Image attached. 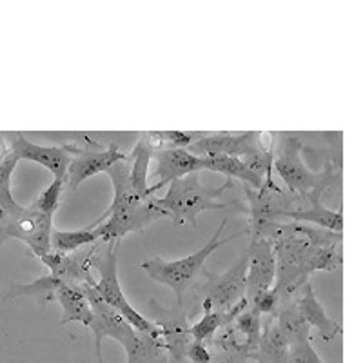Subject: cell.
<instances>
[{
	"mask_svg": "<svg viewBox=\"0 0 363 363\" xmlns=\"http://www.w3.org/2000/svg\"><path fill=\"white\" fill-rule=\"evenodd\" d=\"M272 242L277 256L274 287L280 301L291 300L316 271L342 267V233L296 222H271L249 233Z\"/></svg>",
	"mask_w": 363,
	"mask_h": 363,
	"instance_id": "cell-1",
	"label": "cell"
},
{
	"mask_svg": "<svg viewBox=\"0 0 363 363\" xmlns=\"http://www.w3.org/2000/svg\"><path fill=\"white\" fill-rule=\"evenodd\" d=\"M64 186L66 182L55 178L29 206L18 203L11 211L0 209V245L15 238L28 245L35 258L51 252L53 216L60 206Z\"/></svg>",
	"mask_w": 363,
	"mask_h": 363,
	"instance_id": "cell-2",
	"label": "cell"
},
{
	"mask_svg": "<svg viewBox=\"0 0 363 363\" xmlns=\"http://www.w3.org/2000/svg\"><path fill=\"white\" fill-rule=\"evenodd\" d=\"M231 187V178H225L220 187H207L202 184L200 173H193L180 180L171 182L165 196L162 199L151 196V202L164 213L165 218L173 220L174 225L196 227V218L200 213H206V211L236 209L238 213L247 215V206L242 202L223 200V193Z\"/></svg>",
	"mask_w": 363,
	"mask_h": 363,
	"instance_id": "cell-3",
	"label": "cell"
},
{
	"mask_svg": "<svg viewBox=\"0 0 363 363\" xmlns=\"http://www.w3.org/2000/svg\"><path fill=\"white\" fill-rule=\"evenodd\" d=\"M229 222V218H223L222 223L218 225V229L215 231V235L211 236V240H207V244L202 249H199L193 255L186 256V258H178V260H164L160 256H153L145 260L140 265L147 277L151 280L158 281V284L169 287L174 294H177V303L178 306H184V298L187 293L196 287L202 280V277H206V262L213 252L216 251L222 245L229 244L233 240H238L242 236H249V231H240L235 233L233 236H227L222 238V233L225 231V225Z\"/></svg>",
	"mask_w": 363,
	"mask_h": 363,
	"instance_id": "cell-4",
	"label": "cell"
},
{
	"mask_svg": "<svg viewBox=\"0 0 363 363\" xmlns=\"http://www.w3.org/2000/svg\"><path fill=\"white\" fill-rule=\"evenodd\" d=\"M303 140L300 136L284 135L280 140L278 151H274L272 171L285 184L287 191L294 194H327L335 193L342 186V171L336 169L333 162H327L322 171H311L301 160Z\"/></svg>",
	"mask_w": 363,
	"mask_h": 363,
	"instance_id": "cell-5",
	"label": "cell"
},
{
	"mask_svg": "<svg viewBox=\"0 0 363 363\" xmlns=\"http://www.w3.org/2000/svg\"><path fill=\"white\" fill-rule=\"evenodd\" d=\"M247 265L249 255L244 251L238 260L223 272L222 277H213L207 272V280L200 281L193 293V307L187 313V318L196 316L199 313H225L245 298L247 287Z\"/></svg>",
	"mask_w": 363,
	"mask_h": 363,
	"instance_id": "cell-6",
	"label": "cell"
},
{
	"mask_svg": "<svg viewBox=\"0 0 363 363\" xmlns=\"http://www.w3.org/2000/svg\"><path fill=\"white\" fill-rule=\"evenodd\" d=\"M118 247L120 242H108V247L100 249L95 252L91 260V269L99 272V280L93 285V291L102 298L108 306H111L125 322L138 333H147L153 335L157 333V327L153 322H149L144 314H140L131 306L125 298L122 285L116 274V260H118Z\"/></svg>",
	"mask_w": 363,
	"mask_h": 363,
	"instance_id": "cell-7",
	"label": "cell"
},
{
	"mask_svg": "<svg viewBox=\"0 0 363 363\" xmlns=\"http://www.w3.org/2000/svg\"><path fill=\"white\" fill-rule=\"evenodd\" d=\"M62 145L71 155L66 173V186L71 191L79 189L87 178L95 177L99 173H106L109 167H113L118 162L128 160V155L120 153V149L116 145H109L108 149H102L99 142L91 140L87 136L73 138V140L66 142Z\"/></svg>",
	"mask_w": 363,
	"mask_h": 363,
	"instance_id": "cell-8",
	"label": "cell"
},
{
	"mask_svg": "<svg viewBox=\"0 0 363 363\" xmlns=\"http://www.w3.org/2000/svg\"><path fill=\"white\" fill-rule=\"evenodd\" d=\"M149 313V322H153L158 329L162 342H164L165 352H167V363H184L187 359V349H189L193 336H191L189 318L184 306L165 307L160 306L155 298L147 301L145 306Z\"/></svg>",
	"mask_w": 363,
	"mask_h": 363,
	"instance_id": "cell-9",
	"label": "cell"
},
{
	"mask_svg": "<svg viewBox=\"0 0 363 363\" xmlns=\"http://www.w3.org/2000/svg\"><path fill=\"white\" fill-rule=\"evenodd\" d=\"M260 147V131H245V133H231V131H216L203 133L202 138L191 144L187 147L194 157H235L240 160H245L251 155H255Z\"/></svg>",
	"mask_w": 363,
	"mask_h": 363,
	"instance_id": "cell-10",
	"label": "cell"
},
{
	"mask_svg": "<svg viewBox=\"0 0 363 363\" xmlns=\"http://www.w3.org/2000/svg\"><path fill=\"white\" fill-rule=\"evenodd\" d=\"M100 244L87 245V247L79 249V251L69 252V255H58V252H48L40 256L38 260L50 269V274L57 277L58 280L66 285H74V287H93L95 278H93V269H91V260L95 252L99 251Z\"/></svg>",
	"mask_w": 363,
	"mask_h": 363,
	"instance_id": "cell-11",
	"label": "cell"
},
{
	"mask_svg": "<svg viewBox=\"0 0 363 363\" xmlns=\"http://www.w3.org/2000/svg\"><path fill=\"white\" fill-rule=\"evenodd\" d=\"M245 251L249 255L245 298H247V301H252L274 287L277 256H274L272 242L265 238H258V236H251L249 247Z\"/></svg>",
	"mask_w": 363,
	"mask_h": 363,
	"instance_id": "cell-12",
	"label": "cell"
},
{
	"mask_svg": "<svg viewBox=\"0 0 363 363\" xmlns=\"http://www.w3.org/2000/svg\"><path fill=\"white\" fill-rule=\"evenodd\" d=\"M153 160L157 162V167H155V173L151 177L153 184L149 186L151 194H155L171 182L187 177V174L206 171V158L194 157L187 149H155Z\"/></svg>",
	"mask_w": 363,
	"mask_h": 363,
	"instance_id": "cell-13",
	"label": "cell"
},
{
	"mask_svg": "<svg viewBox=\"0 0 363 363\" xmlns=\"http://www.w3.org/2000/svg\"><path fill=\"white\" fill-rule=\"evenodd\" d=\"M11 151L18 160L35 162L38 165H44L45 169H50L55 178L66 182L67 165H69L71 155L64 145H38L29 142L22 133H2Z\"/></svg>",
	"mask_w": 363,
	"mask_h": 363,
	"instance_id": "cell-14",
	"label": "cell"
},
{
	"mask_svg": "<svg viewBox=\"0 0 363 363\" xmlns=\"http://www.w3.org/2000/svg\"><path fill=\"white\" fill-rule=\"evenodd\" d=\"M296 306L307 325L314 327L323 342H333L336 336L342 335V327L325 313L323 306L314 294L311 281H307L296 294Z\"/></svg>",
	"mask_w": 363,
	"mask_h": 363,
	"instance_id": "cell-15",
	"label": "cell"
},
{
	"mask_svg": "<svg viewBox=\"0 0 363 363\" xmlns=\"http://www.w3.org/2000/svg\"><path fill=\"white\" fill-rule=\"evenodd\" d=\"M118 343L124 347L128 363H167V352L158 330L147 335L129 327Z\"/></svg>",
	"mask_w": 363,
	"mask_h": 363,
	"instance_id": "cell-16",
	"label": "cell"
},
{
	"mask_svg": "<svg viewBox=\"0 0 363 363\" xmlns=\"http://www.w3.org/2000/svg\"><path fill=\"white\" fill-rule=\"evenodd\" d=\"M285 222L313 223L314 227H322V229H327V231L333 233L343 231L342 211H333L323 206L322 194H311L307 206L289 213V215L285 216Z\"/></svg>",
	"mask_w": 363,
	"mask_h": 363,
	"instance_id": "cell-17",
	"label": "cell"
},
{
	"mask_svg": "<svg viewBox=\"0 0 363 363\" xmlns=\"http://www.w3.org/2000/svg\"><path fill=\"white\" fill-rule=\"evenodd\" d=\"M287 352L289 342L278 327L277 318L269 314L267 320L262 322L260 340L251 359H256V363H287Z\"/></svg>",
	"mask_w": 363,
	"mask_h": 363,
	"instance_id": "cell-18",
	"label": "cell"
},
{
	"mask_svg": "<svg viewBox=\"0 0 363 363\" xmlns=\"http://www.w3.org/2000/svg\"><path fill=\"white\" fill-rule=\"evenodd\" d=\"M55 300L58 301V306L62 309L60 325L82 323L86 329H89L91 322H93V309H91L82 287L62 284L57 289V293H55Z\"/></svg>",
	"mask_w": 363,
	"mask_h": 363,
	"instance_id": "cell-19",
	"label": "cell"
},
{
	"mask_svg": "<svg viewBox=\"0 0 363 363\" xmlns=\"http://www.w3.org/2000/svg\"><path fill=\"white\" fill-rule=\"evenodd\" d=\"M153 151L155 147L147 142L144 133H140V138L135 144L131 153L128 155L129 160V178L135 187V191L140 194L142 199L149 200L153 194L149 193V164L153 160Z\"/></svg>",
	"mask_w": 363,
	"mask_h": 363,
	"instance_id": "cell-20",
	"label": "cell"
},
{
	"mask_svg": "<svg viewBox=\"0 0 363 363\" xmlns=\"http://www.w3.org/2000/svg\"><path fill=\"white\" fill-rule=\"evenodd\" d=\"M272 316L277 318V323L287 342L293 343L296 340L311 338V327L307 325L306 320L301 318L300 309L296 306V296L291 300H284L278 303V309Z\"/></svg>",
	"mask_w": 363,
	"mask_h": 363,
	"instance_id": "cell-21",
	"label": "cell"
},
{
	"mask_svg": "<svg viewBox=\"0 0 363 363\" xmlns=\"http://www.w3.org/2000/svg\"><path fill=\"white\" fill-rule=\"evenodd\" d=\"M206 158V171H213V173H222L225 178H238L244 182V186L252 187V189H260L264 186V180L256 173L249 169V165L244 160L235 157H203Z\"/></svg>",
	"mask_w": 363,
	"mask_h": 363,
	"instance_id": "cell-22",
	"label": "cell"
},
{
	"mask_svg": "<svg viewBox=\"0 0 363 363\" xmlns=\"http://www.w3.org/2000/svg\"><path fill=\"white\" fill-rule=\"evenodd\" d=\"M99 242H102L99 233L89 227L77 229V231H60L53 227V231H51V251L58 252V255H69V252L79 251L87 245L99 244Z\"/></svg>",
	"mask_w": 363,
	"mask_h": 363,
	"instance_id": "cell-23",
	"label": "cell"
},
{
	"mask_svg": "<svg viewBox=\"0 0 363 363\" xmlns=\"http://www.w3.org/2000/svg\"><path fill=\"white\" fill-rule=\"evenodd\" d=\"M60 285H62V281L48 272L45 277L37 278V280L29 281V284H13L6 298H38L42 306H48V301L55 300V293H57Z\"/></svg>",
	"mask_w": 363,
	"mask_h": 363,
	"instance_id": "cell-24",
	"label": "cell"
},
{
	"mask_svg": "<svg viewBox=\"0 0 363 363\" xmlns=\"http://www.w3.org/2000/svg\"><path fill=\"white\" fill-rule=\"evenodd\" d=\"M147 142L153 145L155 149H167V147H178V149H187L191 144L202 138V131H147L144 133Z\"/></svg>",
	"mask_w": 363,
	"mask_h": 363,
	"instance_id": "cell-25",
	"label": "cell"
},
{
	"mask_svg": "<svg viewBox=\"0 0 363 363\" xmlns=\"http://www.w3.org/2000/svg\"><path fill=\"white\" fill-rule=\"evenodd\" d=\"M18 164V158L9 151L8 157L0 160V209L11 211L18 206L13 199L11 178L15 173V167Z\"/></svg>",
	"mask_w": 363,
	"mask_h": 363,
	"instance_id": "cell-26",
	"label": "cell"
},
{
	"mask_svg": "<svg viewBox=\"0 0 363 363\" xmlns=\"http://www.w3.org/2000/svg\"><path fill=\"white\" fill-rule=\"evenodd\" d=\"M287 363H325L322 356L318 354L316 349L311 343V338L296 340L289 343V352H287Z\"/></svg>",
	"mask_w": 363,
	"mask_h": 363,
	"instance_id": "cell-27",
	"label": "cell"
},
{
	"mask_svg": "<svg viewBox=\"0 0 363 363\" xmlns=\"http://www.w3.org/2000/svg\"><path fill=\"white\" fill-rule=\"evenodd\" d=\"M209 347V345H207ZM211 363H247L249 354L236 349H222V347H209Z\"/></svg>",
	"mask_w": 363,
	"mask_h": 363,
	"instance_id": "cell-28",
	"label": "cell"
},
{
	"mask_svg": "<svg viewBox=\"0 0 363 363\" xmlns=\"http://www.w3.org/2000/svg\"><path fill=\"white\" fill-rule=\"evenodd\" d=\"M187 362H191V363H211L209 347H207L206 343L191 342L189 349H187Z\"/></svg>",
	"mask_w": 363,
	"mask_h": 363,
	"instance_id": "cell-29",
	"label": "cell"
},
{
	"mask_svg": "<svg viewBox=\"0 0 363 363\" xmlns=\"http://www.w3.org/2000/svg\"><path fill=\"white\" fill-rule=\"evenodd\" d=\"M8 153H9V145H8V142H6L4 135L0 133V160L8 157Z\"/></svg>",
	"mask_w": 363,
	"mask_h": 363,
	"instance_id": "cell-30",
	"label": "cell"
},
{
	"mask_svg": "<svg viewBox=\"0 0 363 363\" xmlns=\"http://www.w3.org/2000/svg\"><path fill=\"white\" fill-rule=\"evenodd\" d=\"M96 359H99V363H106V362H104L102 354H96Z\"/></svg>",
	"mask_w": 363,
	"mask_h": 363,
	"instance_id": "cell-31",
	"label": "cell"
},
{
	"mask_svg": "<svg viewBox=\"0 0 363 363\" xmlns=\"http://www.w3.org/2000/svg\"><path fill=\"white\" fill-rule=\"evenodd\" d=\"M184 363H191V362H187V359H186V362H184Z\"/></svg>",
	"mask_w": 363,
	"mask_h": 363,
	"instance_id": "cell-32",
	"label": "cell"
}]
</instances>
